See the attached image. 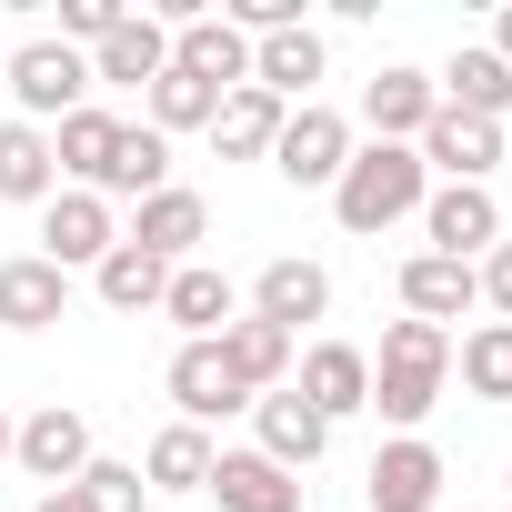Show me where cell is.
<instances>
[{
	"instance_id": "7402d4cb",
	"label": "cell",
	"mask_w": 512,
	"mask_h": 512,
	"mask_svg": "<svg viewBox=\"0 0 512 512\" xmlns=\"http://www.w3.org/2000/svg\"><path fill=\"white\" fill-rule=\"evenodd\" d=\"M312 81H322V31H312V21L251 41V91H272V101L292 111V91H312Z\"/></svg>"
},
{
	"instance_id": "277c9868",
	"label": "cell",
	"mask_w": 512,
	"mask_h": 512,
	"mask_svg": "<svg viewBox=\"0 0 512 512\" xmlns=\"http://www.w3.org/2000/svg\"><path fill=\"white\" fill-rule=\"evenodd\" d=\"M342 161H352V121L322 111V101H302V111L282 121V141H272V171H282L292 191H332Z\"/></svg>"
},
{
	"instance_id": "9a60e30c",
	"label": "cell",
	"mask_w": 512,
	"mask_h": 512,
	"mask_svg": "<svg viewBox=\"0 0 512 512\" xmlns=\"http://www.w3.org/2000/svg\"><path fill=\"white\" fill-rule=\"evenodd\" d=\"M442 111V91H432V71H372L362 81V121H372V141H422V121Z\"/></svg>"
},
{
	"instance_id": "7c38bea8",
	"label": "cell",
	"mask_w": 512,
	"mask_h": 512,
	"mask_svg": "<svg viewBox=\"0 0 512 512\" xmlns=\"http://www.w3.org/2000/svg\"><path fill=\"white\" fill-rule=\"evenodd\" d=\"M171 61L201 71L211 91H241V81H251V41H241L221 11H181V21H171Z\"/></svg>"
},
{
	"instance_id": "4316f807",
	"label": "cell",
	"mask_w": 512,
	"mask_h": 512,
	"mask_svg": "<svg viewBox=\"0 0 512 512\" xmlns=\"http://www.w3.org/2000/svg\"><path fill=\"white\" fill-rule=\"evenodd\" d=\"M51 191H61L51 131H31V121H0V201H51Z\"/></svg>"
},
{
	"instance_id": "8fae6325",
	"label": "cell",
	"mask_w": 512,
	"mask_h": 512,
	"mask_svg": "<svg viewBox=\"0 0 512 512\" xmlns=\"http://www.w3.org/2000/svg\"><path fill=\"white\" fill-rule=\"evenodd\" d=\"M121 241H131V251H151V262H171V272H181V262H191V251L211 241V201L171 181V191H151V201H141V221H131Z\"/></svg>"
},
{
	"instance_id": "5b68a950",
	"label": "cell",
	"mask_w": 512,
	"mask_h": 512,
	"mask_svg": "<svg viewBox=\"0 0 512 512\" xmlns=\"http://www.w3.org/2000/svg\"><path fill=\"white\" fill-rule=\"evenodd\" d=\"M11 462H21L31 482H51V492H61V482H81V472H91V422H81L71 402H41L31 422H11Z\"/></svg>"
},
{
	"instance_id": "603a6c76",
	"label": "cell",
	"mask_w": 512,
	"mask_h": 512,
	"mask_svg": "<svg viewBox=\"0 0 512 512\" xmlns=\"http://www.w3.org/2000/svg\"><path fill=\"white\" fill-rule=\"evenodd\" d=\"M161 71H171V21H151V11H131L91 51V81H161Z\"/></svg>"
},
{
	"instance_id": "d6986e66",
	"label": "cell",
	"mask_w": 512,
	"mask_h": 512,
	"mask_svg": "<svg viewBox=\"0 0 512 512\" xmlns=\"http://www.w3.org/2000/svg\"><path fill=\"white\" fill-rule=\"evenodd\" d=\"M432 91H442V111H472V121H502L512 111V61L482 41V51H452L442 71H432Z\"/></svg>"
},
{
	"instance_id": "44dd1931",
	"label": "cell",
	"mask_w": 512,
	"mask_h": 512,
	"mask_svg": "<svg viewBox=\"0 0 512 512\" xmlns=\"http://www.w3.org/2000/svg\"><path fill=\"white\" fill-rule=\"evenodd\" d=\"M282 121H292V111H282L272 91H251V81H241V91H221V111H211V141H221V161H272Z\"/></svg>"
},
{
	"instance_id": "e575fe53",
	"label": "cell",
	"mask_w": 512,
	"mask_h": 512,
	"mask_svg": "<svg viewBox=\"0 0 512 512\" xmlns=\"http://www.w3.org/2000/svg\"><path fill=\"white\" fill-rule=\"evenodd\" d=\"M472 282H482V302L512 322V241H492V251H482V262H472Z\"/></svg>"
},
{
	"instance_id": "f1b7e54d",
	"label": "cell",
	"mask_w": 512,
	"mask_h": 512,
	"mask_svg": "<svg viewBox=\"0 0 512 512\" xmlns=\"http://www.w3.org/2000/svg\"><path fill=\"white\" fill-rule=\"evenodd\" d=\"M111 141H121V121L81 101V111H71V121L51 131V161H61V171H71L81 191H101V171H111Z\"/></svg>"
},
{
	"instance_id": "d590c367",
	"label": "cell",
	"mask_w": 512,
	"mask_h": 512,
	"mask_svg": "<svg viewBox=\"0 0 512 512\" xmlns=\"http://www.w3.org/2000/svg\"><path fill=\"white\" fill-rule=\"evenodd\" d=\"M31 512H91V502H81V482H61V492H41Z\"/></svg>"
},
{
	"instance_id": "2e32d148",
	"label": "cell",
	"mask_w": 512,
	"mask_h": 512,
	"mask_svg": "<svg viewBox=\"0 0 512 512\" xmlns=\"http://www.w3.org/2000/svg\"><path fill=\"white\" fill-rule=\"evenodd\" d=\"M171 402H181V422H221V412H251V392L231 382L221 342H181V352H171Z\"/></svg>"
},
{
	"instance_id": "1f68e13d",
	"label": "cell",
	"mask_w": 512,
	"mask_h": 512,
	"mask_svg": "<svg viewBox=\"0 0 512 512\" xmlns=\"http://www.w3.org/2000/svg\"><path fill=\"white\" fill-rule=\"evenodd\" d=\"M462 392H482V402H512V322H482L462 352Z\"/></svg>"
},
{
	"instance_id": "cb8c5ba5",
	"label": "cell",
	"mask_w": 512,
	"mask_h": 512,
	"mask_svg": "<svg viewBox=\"0 0 512 512\" xmlns=\"http://www.w3.org/2000/svg\"><path fill=\"white\" fill-rule=\"evenodd\" d=\"M161 312H171L191 342H221V332L241 322V312H231V282H221L211 262H181V272H171V292H161Z\"/></svg>"
},
{
	"instance_id": "e0dca14e",
	"label": "cell",
	"mask_w": 512,
	"mask_h": 512,
	"mask_svg": "<svg viewBox=\"0 0 512 512\" xmlns=\"http://www.w3.org/2000/svg\"><path fill=\"white\" fill-rule=\"evenodd\" d=\"M472 302H482L472 262H442V251H412V262H402V312H412V322L442 332V322H462Z\"/></svg>"
},
{
	"instance_id": "8992f818",
	"label": "cell",
	"mask_w": 512,
	"mask_h": 512,
	"mask_svg": "<svg viewBox=\"0 0 512 512\" xmlns=\"http://www.w3.org/2000/svg\"><path fill=\"white\" fill-rule=\"evenodd\" d=\"M41 241H51V251H41L51 272H101V251L121 241V221H111L101 191H51V201H41Z\"/></svg>"
},
{
	"instance_id": "52a82bcc",
	"label": "cell",
	"mask_w": 512,
	"mask_h": 512,
	"mask_svg": "<svg viewBox=\"0 0 512 512\" xmlns=\"http://www.w3.org/2000/svg\"><path fill=\"white\" fill-rule=\"evenodd\" d=\"M362 492H372V512H432V502H442V452H432L422 432H392V442L372 452Z\"/></svg>"
},
{
	"instance_id": "83f0119b",
	"label": "cell",
	"mask_w": 512,
	"mask_h": 512,
	"mask_svg": "<svg viewBox=\"0 0 512 512\" xmlns=\"http://www.w3.org/2000/svg\"><path fill=\"white\" fill-rule=\"evenodd\" d=\"M91 292H101L111 312H161V292H171V262H151V251L111 241V251H101V272H91Z\"/></svg>"
},
{
	"instance_id": "3957f363",
	"label": "cell",
	"mask_w": 512,
	"mask_h": 512,
	"mask_svg": "<svg viewBox=\"0 0 512 512\" xmlns=\"http://www.w3.org/2000/svg\"><path fill=\"white\" fill-rule=\"evenodd\" d=\"M0 81H11L21 121L41 131V121H71V111H81V91H91V61H81L71 41H21L11 61H0Z\"/></svg>"
},
{
	"instance_id": "4fadbf2b",
	"label": "cell",
	"mask_w": 512,
	"mask_h": 512,
	"mask_svg": "<svg viewBox=\"0 0 512 512\" xmlns=\"http://www.w3.org/2000/svg\"><path fill=\"white\" fill-rule=\"evenodd\" d=\"M412 151H422V171H442V181H482V171L502 161V121H472V111H432Z\"/></svg>"
},
{
	"instance_id": "d4e9b609",
	"label": "cell",
	"mask_w": 512,
	"mask_h": 512,
	"mask_svg": "<svg viewBox=\"0 0 512 512\" xmlns=\"http://www.w3.org/2000/svg\"><path fill=\"white\" fill-rule=\"evenodd\" d=\"M111 191H131V201L171 191V141H161L151 121H121V141H111V171H101V201H111Z\"/></svg>"
},
{
	"instance_id": "5bb4252c",
	"label": "cell",
	"mask_w": 512,
	"mask_h": 512,
	"mask_svg": "<svg viewBox=\"0 0 512 512\" xmlns=\"http://www.w3.org/2000/svg\"><path fill=\"white\" fill-rule=\"evenodd\" d=\"M292 392H302L322 422H342V412H372V352H352V342H312Z\"/></svg>"
},
{
	"instance_id": "f546056e",
	"label": "cell",
	"mask_w": 512,
	"mask_h": 512,
	"mask_svg": "<svg viewBox=\"0 0 512 512\" xmlns=\"http://www.w3.org/2000/svg\"><path fill=\"white\" fill-rule=\"evenodd\" d=\"M211 111H221V91H211L201 71L171 61V71L151 81V131H161V141H171V131H211Z\"/></svg>"
},
{
	"instance_id": "30bf717a",
	"label": "cell",
	"mask_w": 512,
	"mask_h": 512,
	"mask_svg": "<svg viewBox=\"0 0 512 512\" xmlns=\"http://www.w3.org/2000/svg\"><path fill=\"white\" fill-rule=\"evenodd\" d=\"M221 512H302V472H282L272 452H211V482H201Z\"/></svg>"
},
{
	"instance_id": "836d02e7",
	"label": "cell",
	"mask_w": 512,
	"mask_h": 512,
	"mask_svg": "<svg viewBox=\"0 0 512 512\" xmlns=\"http://www.w3.org/2000/svg\"><path fill=\"white\" fill-rule=\"evenodd\" d=\"M121 21H131L121 0H61V31H71V41H91V51H101V41H111Z\"/></svg>"
},
{
	"instance_id": "d6a6232c",
	"label": "cell",
	"mask_w": 512,
	"mask_h": 512,
	"mask_svg": "<svg viewBox=\"0 0 512 512\" xmlns=\"http://www.w3.org/2000/svg\"><path fill=\"white\" fill-rule=\"evenodd\" d=\"M81 502H91V512H141V502H151V482H141V462H101V452H91Z\"/></svg>"
},
{
	"instance_id": "4dcf8cb0",
	"label": "cell",
	"mask_w": 512,
	"mask_h": 512,
	"mask_svg": "<svg viewBox=\"0 0 512 512\" xmlns=\"http://www.w3.org/2000/svg\"><path fill=\"white\" fill-rule=\"evenodd\" d=\"M141 482H151V492H201V482H211V442H201V422H171V432L151 442Z\"/></svg>"
},
{
	"instance_id": "7a4b0ae2",
	"label": "cell",
	"mask_w": 512,
	"mask_h": 512,
	"mask_svg": "<svg viewBox=\"0 0 512 512\" xmlns=\"http://www.w3.org/2000/svg\"><path fill=\"white\" fill-rule=\"evenodd\" d=\"M432 201V171H422V151L412 141H372V151H352L342 161V181H332V211H342V231H392L402 211H422Z\"/></svg>"
},
{
	"instance_id": "6da1fadb",
	"label": "cell",
	"mask_w": 512,
	"mask_h": 512,
	"mask_svg": "<svg viewBox=\"0 0 512 512\" xmlns=\"http://www.w3.org/2000/svg\"><path fill=\"white\" fill-rule=\"evenodd\" d=\"M442 372H452V332H432V322H382V362H372V412L392 422V432H422L432 422V402H442Z\"/></svg>"
},
{
	"instance_id": "f35d334b",
	"label": "cell",
	"mask_w": 512,
	"mask_h": 512,
	"mask_svg": "<svg viewBox=\"0 0 512 512\" xmlns=\"http://www.w3.org/2000/svg\"><path fill=\"white\" fill-rule=\"evenodd\" d=\"M0 61H11V51H0Z\"/></svg>"
},
{
	"instance_id": "9c48e42d",
	"label": "cell",
	"mask_w": 512,
	"mask_h": 512,
	"mask_svg": "<svg viewBox=\"0 0 512 512\" xmlns=\"http://www.w3.org/2000/svg\"><path fill=\"white\" fill-rule=\"evenodd\" d=\"M422 241L442 251V262H472V251H492V241H502L492 191H482V181H442V191L422 201Z\"/></svg>"
},
{
	"instance_id": "8d00e7d4",
	"label": "cell",
	"mask_w": 512,
	"mask_h": 512,
	"mask_svg": "<svg viewBox=\"0 0 512 512\" xmlns=\"http://www.w3.org/2000/svg\"><path fill=\"white\" fill-rule=\"evenodd\" d=\"M492 51H502V61H512V11H502V21H492Z\"/></svg>"
},
{
	"instance_id": "74e56055",
	"label": "cell",
	"mask_w": 512,
	"mask_h": 512,
	"mask_svg": "<svg viewBox=\"0 0 512 512\" xmlns=\"http://www.w3.org/2000/svg\"><path fill=\"white\" fill-rule=\"evenodd\" d=\"M0 462H11V412H0Z\"/></svg>"
},
{
	"instance_id": "484cf974",
	"label": "cell",
	"mask_w": 512,
	"mask_h": 512,
	"mask_svg": "<svg viewBox=\"0 0 512 512\" xmlns=\"http://www.w3.org/2000/svg\"><path fill=\"white\" fill-rule=\"evenodd\" d=\"M221 362H231V382L262 402V392H282V372H292V332H272V322H231L221 332Z\"/></svg>"
},
{
	"instance_id": "ac0fdd59",
	"label": "cell",
	"mask_w": 512,
	"mask_h": 512,
	"mask_svg": "<svg viewBox=\"0 0 512 512\" xmlns=\"http://www.w3.org/2000/svg\"><path fill=\"white\" fill-rule=\"evenodd\" d=\"M251 422H262V452H272L282 472H312V462H322V442H332V422H322V412H312L292 382L251 402Z\"/></svg>"
},
{
	"instance_id": "ffe728a7",
	"label": "cell",
	"mask_w": 512,
	"mask_h": 512,
	"mask_svg": "<svg viewBox=\"0 0 512 512\" xmlns=\"http://www.w3.org/2000/svg\"><path fill=\"white\" fill-rule=\"evenodd\" d=\"M61 312H71V272H51L41 251L0 262V322H11V332H51Z\"/></svg>"
},
{
	"instance_id": "ba28073f",
	"label": "cell",
	"mask_w": 512,
	"mask_h": 512,
	"mask_svg": "<svg viewBox=\"0 0 512 512\" xmlns=\"http://www.w3.org/2000/svg\"><path fill=\"white\" fill-rule=\"evenodd\" d=\"M322 312H332V272L322 262H302V251L262 262V282H251V322H272V332L302 342V322H322Z\"/></svg>"
}]
</instances>
